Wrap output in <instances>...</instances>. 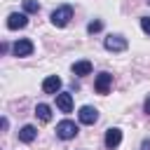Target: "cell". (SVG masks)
<instances>
[{
	"label": "cell",
	"instance_id": "obj_1",
	"mask_svg": "<svg viewBox=\"0 0 150 150\" xmlns=\"http://www.w3.org/2000/svg\"><path fill=\"white\" fill-rule=\"evenodd\" d=\"M49 19H52V23H54L56 28H63V26H68V21L73 19V7H70V5H63V7L54 9Z\"/></svg>",
	"mask_w": 150,
	"mask_h": 150
},
{
	"label": "cell",
	"instance_id": "obj_2",
	"mask_svg": "<svg viewBox=\"0 0 150 150\" xmlns=\"http://www.w3.org/2000/svg\"><path fill=\"white\" fill-rule=\"evenodd\" d=\"M77 124L75 122H70V120H63V122H59L56 124V136L59 138H63V141H70V138H75L77 136Z\"/></svg>",
	"mask_w": 150,
	"mask_h": 150
},
{
	"label": "cell",
	"instance_id": "obj_3",
	"mask_svg": "<svg viewBox=\"0 0 150 150\" xmlns=\"http://www.w3.org/2000/svg\"><path fill=\"white\" fill-rule=\"evenodd\" d=\"M28 26V16L26 12H12L7 16V28L9 30H19V28H26Z\"/></svg>",
	"mask_w": 150,
	"mask_h": 150
},
{
	"label": "cell",
	"instance_id": "obj_4",
	"mask_svg": "<svg viewBox=\"0 0 150 150\" xmlns=\"http://www.w3.org/2000/svg\"><path fill=\"white\" fill-rule=\"evenodd\" d=\"M103 45H105L108 52H124L127 49V38H122V35H108L103 40Z\"/></svg>",
	"mask_w": 150,
	"mask_h": 150
},
{
	"label": "cell",
	"instance_id": "obj_5",
	"mask_svg": "<svg viewBox=\"0 0 150 150\" xmlns=\"http://www.w3.org/2000/svg\"><path fill=\"white\" fill-rule=\"evenodd\" d=\"M110 84H112V75L110 73H98L96 75V82H94V89L98 94H108L110 91Z\"/></svg>",
	"mask_w": 150,
	"mask_h": 150
},
{
	"label": "cell",
	"instance_id": "obj_6",
	"mask_svg": "<svg viewBox=\"0 0 150 150\" xmlns=\"http://www.w3.org/2000/svg\"><path fill=\"white\" fill-rule=\"evenodd\" d=\"M12 52H14V56H30V54H33V42L26 40V38H21V40L14 42Z\"/></svg>",
	"mask_w": 150,
	"mask_h": 150
},
{
	"label": "cell",
	"instance_id": "obj_7",
	"mask_svg": "<svg viewBox=\"0 0 150 150\" xmlns=\"http://www.w3.org/2000/svg\"><path fill=\"white\" fill-rule=\"evenodd\" d=\"M77 117H80V122H82V124H94V122L98 120V110H96V108H91V105H82V108H80V112H77Z\"/></svg>",
	"mask_w": 150,
	"mask_h": 150
},
{
	"label": "cell",
	"instance_id": "obj_8",
	"mask_svg": "<svg viewBox=\"0 0 150 150\" xmlns=\"http://www.w3.org/2000/svg\"><path fill=\"white\" fill-rule=\"evenodd\" d=\"M120 143H122V131H120L117 127H110V129L105 131V148H108V150H115Z\"/></svg>",
	"mask_w": 150,
	"mask_h": 150
},
{
	"label": "cell",
	"instance_id": "obj_9",
	"mask_svg": "<svg viewBox=\"0 0 150 150\" xmlns=\"http://www.w3.org/2000/svg\"><path fill=\"white\" fill-rule=\"evenodd\" d=\"M59 89H61V77H56V75L45 77V82H42V91L45 94H59Z\"/></svg>",
	"mask_w": 150,
	"mask_h": 150
},
{
	"label": "cell",
	"instance_id": "obj_10",
	"mask_svg": "<svg viewBox=\"0 0 150 150\" xmlns=\"http://www.w3.org/2000/svg\"><path fill=\"white\" fill-rule=\"evenodd\" d=\"M56 108H59L61 112H70V110H73V96H70L68 91L56 94Z\"/></svg>",
	"mask_w": 150,
	"mask_h": 150
},
{
	"label": "cell",
	"instance_id": "obj_11",
	"mask_svg": "<svg viewBox=\"0 0 150 150\" xmlns=\"http://www.w3.org/2000/svg\"><path fill=\"white\" fill-rule=\"evenodd\" d=\"M35 136H38V129L33 124H26V127L19 129V141H23V143H30Z\"/></svg>",
	"mask_w": 150,
	"mask_h": 150
},
{
	"label": "cell",
	"instance_id": "obj_12",
	"mask_svg": "<svg viewBox=\"0 0 150 150\" xmlns=\"http://www.w3.org/2000/svg\"><path fill=\"white\" fill-rule=\"evenodd\" d=\"M35 115H38L42 122H49V120H52V108H49L47 103H38V105H35Z\"/></svg>",
	"mask_w": 150,
	"mask_h": 150
},
{
	"label": "cell",
	"instance_id": "obj_13",
	"mask_svg": "<svg viewBox=\"0 0 150 150\" xmlns=\"http://www.w3.org/2000/svg\"><path fill=\"white\" fill-rule=\"evenodd\" d=\"M73 73L75 75H89L91 73V63L89 61H75L73 63Z\"/></svg>",
	"mask_w": 150,
	"mask_h": 150
},
{
	"label": "cell",
	"instance_id": "obj_14",
	"mask_svg": "<svg viewBox=\"0 0 150 150\" xmlns=\"http://www.w3.org/2000/svg\"><path fill=\"white\" fill-rule=\"evenodd\" d=\"M23 12H26V14L40 12V2H38V0H23Z\"/></svg>",
	"mask_w": 150,
	"mask_h": 150
},
{
	"label": "cell",
	"instance_id": "obj_15",
	"mask_svg": "<svg viewBox=\"0 0 150 150\" xmlns=\"http://www.w3.org/2000/svg\"><path fill=\"white\" fill-rule=\"evenodd\" d=\"M101 28H103V23H101V21H91V23L87 26V33H98Z\"/></svg>",
	"mask_w": 150,
	"mask_h": 150
},
{
	"label": "cell",
	"instance_id": "obj_16",
	"mask_svg": "<svg viewBox=\"0 0 150 150\" xmlns=\"http://www.w3.org/2000/svg\"><path fill=\"white\" fill-rule=\"evenodd\" d=\"M141 28H143V33L150 35V16H143V19H141Z\"/></svg>",
	"mask_w": 150,
	"mask_h": 150
},
{
	"label": "cell",
	"instance_id": "obj_17",
	"mask_svg": "<svg viewBox=\"0 0 150 150\" xmlns=\"http://www.w3.org/2000/svg\"><path fill=\"white\" fill-rule=\"evenodd\" d=\"M143 108H145V112H150V96L145 98V103H143Z\"/></svg>",
	"mask_w": 150,
	"mask_h": 150
},
{
	"label": "cell",
	"instance_id": "obj_18",
	"mask_svg": "<svg viewBox=\"0 0 150 150\" xmlns=\"http://www.w3.org/2000/svg\"><path fill=\"white\" fill-rule=\"evenodd\" d=\"M148 2H150V0H148Z\"/></svg>",
	"mask_w": 150,
	"mask_h": 150
}]
</instances>
